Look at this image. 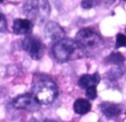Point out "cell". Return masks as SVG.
I'll use <instances>...</instances> for the list:
<instances>
[{
    "label": "cell",
    "instance_id": "cell-1",
    "mask_svg": "<svg viewBox=\"0 0 126 122\" xmlns=\"http://www.w3.org/2000/svg\"><path fill=\"white\" fill-rule=\"evenodd\" d=\"M32 94L39 105H49L58 96L57 85L48 76L36 74L32 85Z\"/></svg>",
    "mask_w": 126,
    "mask_h": 122
},
{
    "label": "cell",
    "instance_id": "cell-2",
    "mask_svg": "<svg viewBox=\"0 0 126 122\" xmlns=\"http://www.w3.org/2000/svg\"><path fill=\"white\" fill-rule=\"evenodd\" d=\"M53 53L55 59L60 62L76 60L86 55L79 44L70 38H64L55 43L53 47Z\"/></svg>",
    "mask_w": 126,
    "mask_h": 122
},
{
    "label": "cell",
    "instance_id": "cell-3",
    "mask_svg": "<svg viewBox=\"0 0 126 122\" xmlns=\"http://www.w3.org/2000/svg\"><path fill=\"white\" fill-rule=\"evenodd\" d=\"M23 12L27 19L33 24H40L48 18L51 9L47 1L31 0L24 4Z\"/></svg>",
    "mask_w": 126,
    "mask_h": 122
},
{
    "label": "cell",
    "instance_id": "cell-4",
    "mask_svg": "<svg viewBox=\"0 0 126 122\" xmlns=\"http://www.w3.org/2000/svg\"><path fill=\"white\" fill-rule=\"evenodd\" d=\"M75 41L79 44L86 55L95 54L103 45L101 37L90 28H84L79 31L75 36Z\"/></svg>",
    "mask_w": 126,
    "mask_h": 122
},
{
    "label": "cell",
    "instance_id": "cell-5",
    "mask_svg": "<svg viewBox=\"0 0 126 122\" xmlns=\"http://www.w3.org/2000/svg\"><path fill=\"white\" fill-rule=\"evenodd\" d=\"M22 47L32 59L39 60L44 55L45 45L36 37L32 35L26 36L22 41Z\"/></svg>",
    "mask_w": 126,
    "mask_h": 122
},
{
    "label": "cell",
    "instance_id": "cell-6",
    "mask_svg": "<svg viewBox=\"0 0 126 122\" xmlns=\"http://www.w3.org/2000/svg\"><path fill=\"white\" fill-rule=\"evenodd\" d=\"M13 106L19 110H26L33 112L39 110L40 105L31 93H25L18 96L13 101Z\"/></svg>",
    "mask_w": 126,
    "mask_h": 122
},
{
    "label": "cell",
    "instance_id": "cell-7",
    "mask_svg": "<svg viewBox=\"0 0 126 122\" xmlns=\"http://www.w3.org/2000/svg\"><path fill=\"white\" fill-rule=\"evenodd\" d=\"M45 35L48 40L57 43V42L64 39L65 31L59 24L51 21L48 22L46 25Z\"/></svg>",
    "mask_w": 126,
    "mask_h": 122
},
{
    "label": "cell",
    "instance_id": "cell-8",
    "mask_svg": "<svg viewBox=\"0 0 126 122\" xmlns=\"http://www.w3.org/2000/svg\"><path fill=\"white\" fill-rule=\"evenodd\" d=\"M33 24L27 18H17L13 21L12 30L16 35H29L32 32Z\"/></svg>",
    "mask_w": 126,
    "mask_h": 122
},
{
    "label": "cell",
    "instance_id": "cell-9",
    "mask_svg": "<svg viewBox=\"0 0 126 122\" xmlns=\"http://www.w3.org/2000/svg\"><path fill=\"white\" fill-rule=\"evenodd\" d=\"M100 75L97 73L93 74H85L82 75L78 81V85L83 89H88L89 87L96 86L100 82Z\"/></svg>",
    "mask_w": 126,
    "mask_h": 122
},
{
    "label": "cell",
    "instance_id": "cell-10",
    "mask_svg": "<svg viewBox=\"0 0 126 122\" xmlns=\"http://www.w3.org/2000/svg\"><path fill=\"white\" fill-rule=\"evenodd\" d=\"M100 109L102 113L108 118L117 117L122 112V109L117 104L111 102H102L100 105Z\"/></svg>",
    "mask_w": 126,
    "mask_h": 122
},
{
    "label": "cell",
    "instance_id": "cell-11",
    "mask_svg": "<svg viewBox=\"0 0 126 122\" xmlns=\"http://www.w3.org/2000/svg\"><path fill=\"white\" fill-rule=\"evenodd\" d=\"M74 110L80 115H84L91 110V104L85 98H78L74 104Z\"/></svg>",
    "mask_w": 126,
    "mask_h": 122
},
{
    "label": "cell",
    "instance_id": "cell-12",
    "mask_svg": "<svg viewBox=\"0 0 126 122\" xmlns=\"http://www.w3.org/2000/svg\"><path fill=\"white\" fill-rule=\"evenodd\" d=\"M108 63L115 64V65H121L124 62V57L120 52H113L106 59Z\"/></svg>",
    "mask_w": 126,
    "mask_h": 122
},
{
    "label": "cell",
    "instance_id": "cell-13",
    "mask_svg": "<svg viewBox=\"0 0 126 122\" xmlns=\"http://www.w3.org/2000/svg\"><path fill=\"white\" fill-rule=\"evenodd\" d=\"M126 47V35L123 33H118L116 35V48Z\"/></svg>",
    "mask_w": 126,
    "mask_h": 122
},
{
    "label": "cell",
    "instance_id": "cell-14",
    "mask_svg": "<svg viewBox=\"0 0 126 122\" xmlns=\"http://www.w3.org/2000/svg\"><path fill=\"white\" fill-rule=\"evenodd\" d=\"M86 96L89 99L94 100V98L97 97L96 86H92V87H89V88L86 89Z\"/></svg>",
    "mask_w": 126,
    "mask_h": 122
},
{
    "label": "cell",
    "instance_id": "cell-15",
    "mask_svg": "<svg viewBox=\"0 0 126 122\" xmlns=\"http://www.w3.org/2000/svg\"><path fill=\"white\" fill-rule=\"evenodd\" d=\"M7 31V23L4 14L0 12V32H5Z\"/></svg>",
    "mask_w": 126,
    "mask_h": 122
},
{
    "label": "cell",
    "instance_id": "cell-16",
    "mask_svg": "<svg viewBox=\"0 0 126 122\" xmlns=\"http://www.w3.org/2000/svg\"><path fill=\"white\" fill-rule=\"evenodd\" d=\"M81 6L84 9H90L93 6V2L92 1H82L81 2Z\"/></svg>",
    "mask_w": 126,
    "mask_h": 122
},
{
    "label": "cell",
    "instance_id": "cell-17",
    "mask_svg": "<svg viewBox=\"0 0 126 122\" xmlns=\"http://www.w3.org/2000/svg\"><path fill=\"white\" fill-rule=\"evenodd\" d=\"M44 122H57V121H55V120H49V119H47Z\"/></svg>",
    "mask_w": 126,
    "mask_h": 122
},
{
    "label": "cell",
    "instance_id": "cell-18",
    "mask_svg": "<svg viewBox=\"0 0 126 122\" xmlns=\"http://www.w3.org/2000/svg\"><path fill=\"white\" fill-rule=\"evenodd\" d=\"M125 31H126V29H125Z\"/></svg>",
    "mask_w": 126,
    "mask_h": 122
}]
</instances>
